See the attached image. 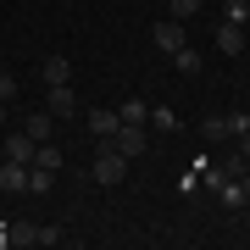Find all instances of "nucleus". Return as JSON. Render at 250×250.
<instances>
[{"label": "nucleus", "mask_w": 250, "mask_h": 250, "mask_svg": "<svg viewBox=\"0 0 250 250\" xmlns=\"http://www.w3.org/2000/svg\"><path fill=\"white\" fill-rule=\"evenodd\" d=\"M50 184H56V172H50V167H28V195H45Z\"/></svg>", "instance_id": "dca6fc26"}, {"label": "nucleus", "mask_w": 250, "mask_h": 250, "mask_svg": "<svg viewBox=\"0 0 250 250\" xmlns=\"http://www.w3.org/2000/svg\"><path fill=\"white\" fill-rule=\"evenodd\" d=\"M150 39H156V50H161V56H172V50H184V45H189V34H184V22H178V17H161V22L150 28Z\"/></svg>", "instance_id": "7ed1b4c3"}, {"label": "nucleus", "mask_w": 250, "mask_h": 250, "mask_svg": "<svg viewBox=\"0 0 250 250\" xmlns=\"http://www.w3.org/2000/svg\"><path fill=\"white\" fill-rule=\"evenodd\" d=\"M223 22H250V0H228V6H223Z\"/></svg>", "instance_id": "a211bd4d"}, {"label": "nucleus", "mask_w": 250, "mask_h": 250, "mask_svg": "<svg viewBox=\"0 0 250 250\" xmlns=\"http://www.w3.org/2000/svg\"><path fill=\"white\" fill-rule=\"evenodd\" d=\"M117 117H123V123H150V106H145V100H123V106H117Z\"/></svg>", "instance_id": "4468645a"}, {"label": "nucleus", "mask_w": 250, "mask_h": 250, "mask_svg": "<svg viewBox=\"0 0 250 250\" xmlns=\"http://www.w3.org/2000/svg\"><path fill=\"white\" fill-rule=\"evenodd\" d=\"M239 189H245V200H250V167H245V178H239Z\"/></svg>", "instance_id": "b1692460"}, {"label": "nucleus", "mask_w": 250, "mask_h": 250, "mask_svg": "<svg viewBox=\"0 0 250 250\" xmlns=\"http://www.w3.org/2000/svg\"><path fill=\"white\" fill-rule=\"evenodd\" d=\"M34 167H50V172H62V167H67L62 145H56V139H45V145H39V150H34Z\"/></svg>", "instance_id": "f8f14e48"}, {"label": "nucleus", "mask_w": 250, "mask_h": 250, "mask_svg": "<svg viewBox=\"0 0 250 250\" xmlns=\"http://www.w3.org/2000/svg\"><path fill=\"white\" fill-rule=\"evenodd\" d=\"M117 128H123V117H117V106H95V111H89V134H95V139H111Z\"/></svg>", "instance_id": "0eeeda50"}, {"label": "nucleus", "mask_w": 250, "mask_h": 250, "mask_svg": "<svg viewBox=\"0 0 250 250\" xmlns=\"http://www.w3.org/2000/svg\"><path fill=\"white\" fill-rule=\"evenodd\" d=\"M200 139H206V145H233L228 117H206V123H200Z\"/></svg>", "instance_id": "9b49d317"}, {"label": "nucleus", "mask_w": 250, "mask_h": 250, "mask_svg": "<svg viewBox=\"0 0 250 250\" xmlns=\"http://www.w3.org/2000/svg\"><path fill=\"white\" fill-rule=\"evenodd\" d=\"M6 100H17V72L0 67V106H6Z\"/></svg>", "instance_id": "aec40b11"}, {"label": "nucleus", "mask_w": 250, "mask_h": 250, "mask_svg": "<svg viewBox=\"0 0 250 250\" xmlns=\"http://www.w3.org/2000/svg\"><path fill=\"white\" fill-rule=\"evenodd\" d=\"M172 67H178L184 78H200V56L189 50V45H184V50H172Z\"/></svg>", "instance_id": "2eb2a0df"}, {"label": "nucleus", "mask_w": 250, "mask_h": 250, "mask_svg": "<svg viewBox=\"0 0 250 250\" xmlns=\"http://www.w3.org/2000/svg\"><path fill=\"white\" fill-rule=\"evenodd\" d=\"M150 134H178V111H167V106H150Z\"/></svg>", "instance_id": "ddd939ff"}, {"label": "nucleus", "mask_w": 250, "mask_h": 250, "mask_svg": "<svg viewBox=\"0 0 250 250\" xmlns=\"http://www.w3.org/2000/svg\"><path fill=\"white\" fill-rule=\"evenodd\" d=\"M39 78L45 83H72V62L67 56H45V62H39Z\"/></svg>", "instance_id": "1a4fd4ad"}, {"label": "nucleus", "mask_w": 250, "mask_h": 250, "mask_svg": "<svg viewBox=\"0 0 250 250\" xmlns=\"http://www.w3.org/2000/svg\"><path fill=\"white\" fill-rule=\"evenodd\" d=\"M245 167H250V161H245L239 150H228L223 161H217V172H223V178H245Z\"/></svg>", "instance_id": "f3484780"}, {"label": "nucleus", "mask_w": 250, "mask_h": 250, "mask_svg": "<svg viewBox=\"0 0 250 250\" xmlns=\"http://www.w3.org/2000/svg\"><path fill=\"white\" fill-rule=\"evenodd\" d=\"M22 134H28V139H39V145H45V139L56 134V117H50V111H28V123H22Z\"/></svg>", "instance_id": "9d476101"}, {"label": "nucleus", "mask_w": 250, "mask_h": 250, "mask_svg": "<svg viewBox=\"0 0 250 250\" xmlns=\"http://www.w3.org/2000/svg\"><path fill=\"white\" fill-rule=\"evenodd\" d=\"M89 178H95V184H106V189H117V184L128 178V156L117 150L111 139H95V156H89Z\"/></svg>", "instance_id": "f257e3e1"}, {"label": "nucleus", "mask_w": 250, "mask_h": 250, "mask_svg": "<svg viewBox=\"0 0 250 250\" xmlns=\"http://www.w3.org/2000/svg\"><path fill=\"white\" fill-rule=\"evenodd\" d=\"M217 50L223 56H245V28L239 22H217Z\"/></svg>", "instance_id": "6e6552de"}, {"label": "nucleus", "mask_w": 250, "mask_h": 250, "mask_svg": "<svg viewBox=\"0 0 250 250\" xmlns=\"http://www.w3.org/2000/svg\"><path fill=\"white\" fill-rule=\"evenodd\" d=\"M223 117H228V134H233V139L250 128V111H223Z\"/></svg>", "instance_id": "412c9836"}, {"label": "nucleus", "mask_w": 250, "mask_h": 250, "mask_svg": "<svg viewBox=\"0 0 250 250\" xmlns=\"http://www.w3.org/2000/svg\"><path fill=\"white\" fill-rule=\"evenodd\" d=\"M11 245V223H0V250H6Z\"/></svg>", "instance_id": "5701e85b"}, {"label": "nucleus", "mask_w": 250, "mask_h": 250, "mask_svg": "<svg viewBox=\"0 0 250 250\" xmlns=\"http://www.w3.org/2000/svg\"><path fill=\"white\" fill-rule=\"evenodd\" d=\"M45 111H50V117H78V95H72V83H45Z\"/></svg>", "instance_id": "20e7f679"}, {"label": "nucleus", "mask_w": 250, "mask_h": 250, "mask_svg": "<svg viewBox=\"0 0 250 250\" xmlns=\"http://www.w3.org/2000/svg\"><path fill=\"white\" fill-rule=\"evenodd\" d=\"M34 150H39V139H28L22 128L0 139V156H6V161H28V167H34Z\"/></svg>", "instance_id": "39448f33"}, {"label": "nucleus", "mask_w": 250, "mask_h": 250, "mask_svg": "<svg viewBox=\"0 0 250 250\" xmlns=\"http://www.w3.org/2000/svg\"><path fill=\"white\" fill-rule=\"evenodd\" d=\"M0 189L6 195H28V161H6L0 156Z\"/></svg>", "instance_id": "423d86ee"}, {"label": "nucleus", "mask_w": 250, "mask_h": 250, "mask_svg": "<svg viewBox=\"0 0 250 250\" xmlns=\"http://www.w3.org/2000/svg\"><path fill=\"white\" fill-rule=\"evenodd\" d=\"M167 6H172V17H178V22H189V17L206 6V0H167Z\"/></svg>", "instance_id": "6ab92c4d"}, {"label": "nucleus", "mask_w": 250, "mask_h": 250, "mask_svg": "<svg viewBox=\"0 0 250 250\" xmlns=\"http://www.w3.org/2000/svg\"><path fill=\"white\" fill-rule=\"evenodd\" d=\"M111 145H117V150H123L128 161H139L145 150H150V134H145L139 123H123V128H117V134H111Z\"/></svg>", "instance_id": "f03ea898"}, {"label": "nucleus", "mask_w": 250, "mask_h": 250, "mask_svg": "<svg viewBox=\"0 0 250 250\" xmlns=\"http://www.w3.org/2000/svg\"><path fill=\"white\" fill-rule=\"evenodd\" d=\"M233 150H239V156L250 161V128H245V134H239V139H233Z\"/></svg>", "instance_id": "4be33fe9"}]
</instances>
